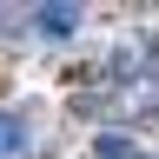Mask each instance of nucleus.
Wrapping results in <instances>:
<instances>
[{"label":"nucleus","instance_id":"obj_1","mask_svg":"<svg viewBox=\"0 0 159 159\" xmlns=\"http://www.w3.org/2000/svg\"><path fill=\"white\" fill-rule=\"evenodd\" d=\"M80 27V7H66V0H53V7H33V33L40 40H66Z\"/></svg>","mask_w":159,"mask_h":159},{"label":"nucleus","instance_id":"obj_3","mask_svg":"<svg viewBox=\"0 0 159 159\" xmlns=\"http://www.w3.org/2000/svg\"><path fill=\"white\" fill-rule=\"evenodd\" d=\"M93 159H146V152H139L126 133H99V139H93Z\"/></svg>","mask_w":159,"mask_h":159},{"label":"nucleus","instance_id":"obj_2","mask_svg":"<svg viewBox=\"0 0 159 159\" xmlns=\"http://www.w3.org/2000/svg\"><path fill=\"white\" fill-rule=\"evenodd\" d=\"M20 146H27V113H7V106H0V159H13Z\"/></svg>","mask_w":159,"mask_h":159}]
</instances>
